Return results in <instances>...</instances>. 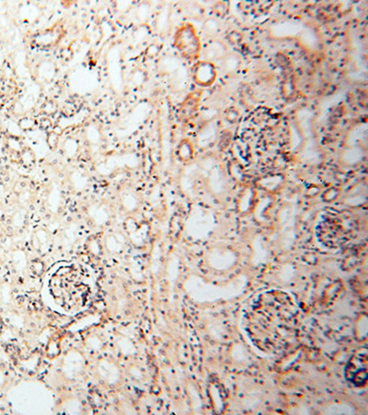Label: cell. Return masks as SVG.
Masks as SVG:
<instances>
[{"label": "cell", "mask_w": 368, "mask_h": 415, "mask_svg": "<svg viewBox=\"0 0 368 415\" xmlns=\"http://www.w3.org/2000/svg\"><path fill=\"white\" fill-rule=\"evenodd\" d=\"M278 304L263 300L246 317L245 329L250 339L267 353L285 350L298 333V308L288 300Z\"/></svg>", "instance_id": "cell-1"}, {"label": "cell", "mask_w": 368, "mask_h": 415, "mask_svg": "<svg viewBox=\"0 0 368 415\" xmlns=\"http://www.w3.org/2000/svg\"><path fill=\"white\" fill-rule=\"evenodd\" d=\"M47 291L50 301L58 310L80 312L91 298L90 276L80 265H63L50 275Z\"/></svg>", "instance_id": "cell-2"}, {"label": "cell", "mask_w": 368, "mask_h": 415, "mask_svg": "<svg viewBox=\"0 0 368 415\" xmlns=\"http://www.w3.org/2000/svg\"><path fill=\"white\" fill-rule=\"evenodd\" d=\"M174 45L184 58L193 60L197 57L200 51V40L191 24H183L177 30Z\"/></svg>", "instance_id": "cell-3"}, {"label": "cell", "mask_w": 368, "mask_h": 415, "mask_svg": "<svg viewBox=\"0 0 368 415\" xmlns=\"http://www.w3.org/2000/svg\"><path fill=\"white\" fill-rule=\"evenodd\" d=\"M367 350L365 348L356 351L350 358L345 367V378L355 387H363L367 382Z\"/></svg>", "instance_id": "cell-4"}, {"label": "cell", "mask_w": 368, "mask_h": 415, "mask_svg": "<svg viewBox=\"0 0 368 415\" xmlns=\"http://www.w3.org/2000/svg\"><path fill=\"white\" fill-rule=\"evenodd\" d=\"M64 28L63 24L56 23L52 27L44 29L32 37V44L36 47L47 48L56 45L64 37Z\"/></svg>", "instance_id": "cell-5"}, {"label": "cell", "mask_w": 368, "mask_h": 415, "mask_svg": "<svg viewBox=\"0 0 368 415\" xmlns=\"http://www.w3.org/2000/svg\"><path fill=\"white\" fill-rule=\"evenodd\" d=\"M215 74L216 73L214 67L210 62H199L197 65L195 66L193 78L198 84L203 86H208L214 81Z\"/></svg>", "instance_id": "cell-6"}, {"label": "cell", "mask_w": 368, "mask_h": 415, "mask_svg": "<svg viewBox=\"0 0 368 415\" xmlns=\"http://www.w3.org/2000/svg\"><path fill=\"white\" fill-rule=\"evenodd\" d=\"M226 52L224 45L222 43L214 42L210 44L208 48L206 49L205 55L208 57L209 60H218L223 56V54Z\"/></svg>", "instance_id": "cell-7"}, {"label": "cell", "mask_w": 368, "mask_h": 415, "mask_svg": "<svg viewBox=\"0 0 368 415\" xmlns=\"http://www.w3.org/2000/svg\"><path fill=\"white\" fill-rule=\"evenodd\" d=\"M232 57H233V58H231V55H230L229 58L226 60V65H225V67L228 69L229 71L235 70L236 69L238 68V66H239V60H236V56H234V55H232Z\"/></svg>", "instance_id": "cell-8"}, {"label": "cell", "mask_w": 368, "mask_h": 415, "mask_svg": "<svg viewBox=\"0 0 368 415\" xmlns=\"http://www.w3.org/2000/svg\"><path fill=\"white\" fill-rule=\"evenodd\" d=\"M3 104V95L0 94V105Z\"/></svg>", "instance_id": "cell-9"}]
</instances>
